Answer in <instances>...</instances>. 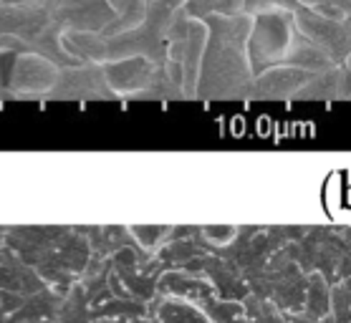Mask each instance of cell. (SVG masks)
Returning a JSON list of instances; mask_svg holds the SVG:
<instances>
[{
  "label": "cell",
  "instance_id": "cell-1",
  "mask_svg": "<svg viewBox=\"0 0 351 323\" xmlns=\"http://www.w3.org/2000/svg\"><path fill=\"white\" fill-rule=\"evenodd\" d=\"M293 99H351V51L326 69L313 71Z\"/></svg>",
  "mask_w": 351,
  "mask_h": 323
},
{
  "label": "cell",
  "instance_id": "cell-2",
  "mask_svg": "<svg viewBox=\"0 0 351 323\" xmlns=\"http://www.w3.org/2000/svg\"><path fill=\"white\" fill-rule=\"evenodd\" d=\"M331 243L336 245V250L343 261V273L351 278V228H336L331 230Z\"/></svg>",
  "mask_w": 351,
  "mask_h": 323
},
{
  "label": "cell",
  "instance_id": "cell-3",
  "mask_svg": "<svg viewBox=\"0 0 351 323\" xmlns=\"http://www.w3.org/2000/svg\"><path fill=\"white\" fill-rule=\"evenodd\" d=\"M343 28H346V36H349V46H351V13L346 16V23H343Z\"/></svg>",
  "mask_w": 351,
  "mask_h": 323
}]
</instances>
